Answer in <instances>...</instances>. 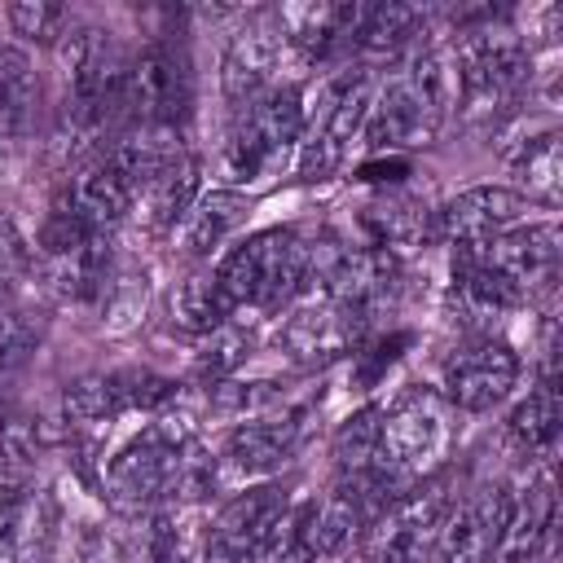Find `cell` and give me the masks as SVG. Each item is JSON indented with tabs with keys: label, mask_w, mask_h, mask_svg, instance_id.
<instances>
[{
	"label": "cell",
	"mask_w": 563,
	"mask_h": 563,
	"mask_svg": "<svg viewBox=\"0 0 563 563\" xmlns=\"http://www.w3.org/2000/svg\"><path fill=\"white\" fill-rule=\"evenodd\" d=\"M449 101H453V70L449 57L435 48L413 53L387 84L383 92L369 101L365 128L361 136L374 150H413V145H431L449 119Z\"/></svg>",
	"instance_id": "1"
},
{
	"label": "cell",
	"mask_w": 563,
	"mask_h": 563,
	"mask_svg": "<svg viewBox=\"0 0 563 563\" xmlns=\"http://www.w3.org/2000/svg\"><path fill=\"white\" fill-rule=\"evenodd\" d=\"M233 312H277L308 286V238L299 229H260L211 268Z\"/></svg>",
	"instance_id": "2"
},
{
	"label": "cell",
	"mask_w": 563,
	"mask_h": 563,
	"mask_svg": "<svg viewBox=\"0 0 563 563\" xmlns=\"http://www.w3.org/2000/svg\"><path fill=\"white\" fill-rule=\"evenodd\" d=\"M303 92L295 84H277L264 97L233 110V128L224 141V176L229 185L268 180L303 136Z\"/></svg>",
	"instance_id": "3"
},
{
	"label": "cell",
	"mask_w": 563,
	"mask_h": 563,
	"mask_svg": "<svg viewBox=\"0 0 563 563\" xmlns=\"http://www.w3.org/2000/svg\"><path fill=\"white\" fill-rule=\"evenodd\" d=\"M66 62V114L70 128L84 136H97L123 114V92H128V70L132 57L128 48L101 31V26H79L62 44Z\"/></svg>",
	"instance_id": "4"
},
{
	"label": "cell",
	"mask_w": 563,
	"mask_h": 563,
	"mask_svg": "<svg viewBox=\"0 0 563 563\" xmlns=\"http://www.w3.org/2000/svg\"><path fill=\"white\" fill-rule=\"evenodd\" d=\"M453 97L471 119H488L506 110L528 84V44L506 26H462L453 57Z\"/></svg>",
	"instance_id": "5"
},
{
	"label": "cell",
	"mask_w": 563,
	"mask_h": 563,
	"mask_svg": "<svg viewBox=\"0 0 563 563\" xmlns=\"http://www.w3.org/2000/svg\"><path fill=\"white\" fill-rule=\"evenodd\" d=\"M444 409L449 400L431 387H409L387 409H378V471L391 484L413 488L418 479H427L449 444Z\"/></svg>",
	"instance_id": "6"
},
{
	"label": "cell",
	"mask_w": 563,
	"mask_h": 563,
	"mask_svg": "<svg viewBox=\"0 0 563 563\" xmlns=\"http://www.w3.org/2000/svg\"><path fill=\"white\" fill-rule=\"evenodd\" d=\"M194 110V70L185 44L154 40L132 57L128 92H123V119L128 128H158L180 132Z\"/></svg>",
	"instance_id": "7"
},
{
	"label": "cell",
	"mask_w": 563,
	"mask_h": 563,
	"mask_svg": "<svg viewBox=\"0 0 563 563\" xmlns=\"http://www.w3.org/2000/svg\"><path fill=\"white\" fill-rule=\"evenodd\" d=\"M303 440V418L299 413H255L246 422H238L220 453L211 457V479L216 488H251V484H268L273 475H282V466L299 453Z\"/></svg>",
	"instance_id": "8"
},
{
	"label": "cell",
	"mask_w": 563,
	"mask_h": 563,
	"mask_svg": "<svg viewBox=\"0 0 563 563\" xmlns=\"http://www.w3.org/2000/svg\"><path fill=\"white\" fill-rule=\"evenodd\" d=\"M167 400H176V383L150 369H110V374H84L66 383L62 418L70 431H92V427L119 422L123 413H158Z\"/></svg>",
	"instance_id": "9"
},
{
	"label": "cell",
	"mask_w": 563,
	"mask_h": 563,
	"mask_svg": "<svg viewBox=\"0 0 563 563\" xmlns=\"http://www.w3.org/2000/svg\"><path fill=\"white\" fill-rule=\"evenodd\" d=\"M369 101H374L369 75H343L339 84H330L325 106L312 119H303V136H299V176L303 180H330L347 163L352 141L365 128Z\"/></svg>",
	"instance_id": "10"
},
{
	"label": "cell",
	"mask_w": 563,
	"mask_h": 563,
	"mask_svg": "<svg viewBox=\"0 0 563 563\" xmlns=\"http://www.w3.org/2000/svg\"><path fill=\"white\" fill-rule=\"evenodd\" d=\"M515 383H519V356L506 339L493 334H475L457 343L440 369V387H444L440 396L462 413H488L510 396Z\"/></svg>",
	"instance_id": "11"
},
{
	"label": "cell",
	"mask_w": 563,
	"mask_h": 563,
	"mask_svg": "<svg viewBox=\"0 0 563 563\" xmlns=\"http://www.w3.org/2000/svg\"><path fill=\"white\" fill-rule=\"evenodd\" d=\"M286 510H290V488L277 479L238 488L202 537V563H251V554L273 537Z\"/></svg>",
	"instance_id": "12"
},
{
	"label": "cell",
	"mask_w": 563,
	"mask_h": 563,
	"mask_svg": "<svg viewBox=\"0 0 563 563\" xmlns=\"http://www.w3.org/2000/svg\"><path fill=\"white\" fill-rule=\"evenodd\" d=\"M365 334H369V321H365V317H356L352 308H343V303H334V299H325V295H308V299L286 317V325L277 330V347H282L295 365L321 369V365H330V361L356 352V347L365 343Z\"/></svg>",
	"instance_id": "13"
},
{
	"label": "cell",
	"mask_w": 563,
	"mask_h": 563,
	"mask_svg": "<svg viewBox=\"0 0 563 563\" xmlns=\"http://www.w3.org/2000/svg\"><path fill=\"white\" fill-rule=\"evenodd\" d=\"M290 44L282 35V22L277 13H264V18H251L224 48V62H220V84H224V101L233 110H242L246 101L264 97L268 88L282 84V62H286Z\"/></svg>",
	"instance_id": "14"
},
{
	"label": "cell",
	"mask_w": 563,
	"mask_h": 563,
	"mask_svg": "<svg viewBox=\"0 0 563 563\" xmlns=\"http://www.w3.org/2000/svg\"><path fill=\"white\" fill-rule=\"evenodd\" d=\"M528 198L506 185H471L435 211V238L453 246H484L519 224H528Z\"/></svg>",
	"instance_id": "15"
},
{
	"label": "cell",
	"mask_w": 563,
	"mask_h": 563,
	"mask_svg": "<svg viewBox=\"0 0 563 563\" xmlns=\"http://www.w3.org/2000/svg\"><path fill=\"white\" fill-rule=\"evenodd\" d=\"M136 202V185L132 176L106 154V145L70 176V185L57 194V207L70 211L79 224L97 229V233H114V224L123 216H132Z\"/></svg>",
	"instance_id": "16"
},
{
	"label": "cell",
	"mask_w": 563,
	"mask_h": 563,
	"mask_svg": "<svg viewBox=\"0 0 563 563\" xmlns=\"http://www.w3.org/2000/svg\"><path fill=\"white\" fill-rule=\"evenodd\" d=\"M523 299L537 290V286H550L554 273H559V224L554 220H537V224H519L484 246H475Z\"/></svg>",
	"instance_id": "17"
},
{
	"label": "cell",
	"mask_w": 563,
	"mask_h": 563,
	"mask_svg": "<svg viewBox=\"0 0 563 563\" xmlns=\"http://www.w3.org/2000/svg\"><path fill=\"white\" fill-rule=\"evenodd\" d=\"M361 13L365 4H290V9H277V22H282L286 44L299 57L325 62V57L352 53Z\"/></svg>",
	"instance_id": "18"
},
{
	"label": "cell",
	"mask_w": 563,
	"mask_h": 563,
	"mask_svg": "<svg viewBox=\"0 0 563 563\" xmlns=\"http://www.w3.org/2000/svg\"><path fill=\"white\" fill-rule=\"evenodd\" d=\"M510 510V488L488 484L466 501H453L444 523V563H488Z\"/></svg>",
	"instance_id": "19"
},
{
	"label": "cell",
	"mask_w": 563,
	"mask_h": 563,
	"mask_svg": "<svg viewBox=\"0 0 563 563\" xmlns=\"http://www.w3.org/2000/svg\"><path fill=\"white\" fill-rule=\"evenodd\" d=\"M550 523H554V488L545 475H537L528 479V488L510 493V510L488 563H537L550 537Z\"/></svg>",
	"instance_id": "20"
},
{
	"label": "cell",
	"mask_w": 563,
	"mask_h": 563,
	"mask_svg": "<svg viewBox=\"0 0 563 563\" xmlns=\"http://www.w3.org/2000/svg\"><path fill=\"white\" fill-rule=\"evenodd\" d=\"M198 198V158L189 150H176L141 189H136V202L132 211L145 220V229L163 233V229H176L180 216L194 207Z\"/></svg>",
	"instance_id": "21"
},
{
	"label": "cell",
	"mask_w": 563,
	"mask_h": 563,
	"mask_svg": "<svg viewBox=\"0 0 563 563\" xmlns=\"http://www.w3.org/2000/svg\"><path fill=\"white\" fill-rule=\"evenodd\" d=\"M246 220V198L238 189H207L194 198V207L180 216L176 224V246L189 260H207L216 255Z\"/></svg>",
	"instance_id": "22"
},
{
	"label": "cell",
	"mask_w": 563,
	"mask_h": 563,
	"mask_svg": "<svg viewBox=\"0 0 563 563\" xmlns=\"http://www.w3.org/2000/svg\"><path fill=\"white\" fill-rule=\"evenodd\" d=\"M365 229H369V246L400 255L435 233V211H427L409 194H378L365 207Z\"/></svg>",
	"instance_id": "23"
},
{
	"label": "cell",
	"mask_w": 563,
	"mask_h": 563,
	"mask_svg": "<svg viewBox=\"0 0 563 563\" xmlns=\"http://www.w3.org/2000/svg\"><path fill=\"white\" fill-rule=\"evenodd\" d=\"M453 295L475 317H497V312L528 303L475 246H453Z\"/></svg>",
	"instance_id": "24"
},
{
	"label": "cell",
	"mask_w": 563,
	"mask_h": 563,
	"mask_svg": "<svg viewBox=\"0 0 563 563\" xmlns=\"http://www.w3.org/2000/svg\"><path fill=\"white\" fill-rule=\"evenodd\" d=\"M35 475V431L22 418L0 422V537L18 523L22 506L31 501Z\"/></svg>",
	"instance_id": "25"
},
{
	"label": "cell",
	"mask_w": 563,
	"mask_h": 563,
	"mask_svg": "<svg viewBox=\"0 0 563 563\" xmlns=\"http://www.w3.org/2000/svg\"><path fill=\"white\" fill-rule=\"evenodd\" d=\"M427 26V9L418 4H365L352 53L369 62H396Z\"/></svg>",
	"instance_id": "26"
},
{
	"label": "cell",
	"mask_w": 563,
	"mask_h": 563,
	"mask_svg": "<svg viewBox=\"0 0 563 563\" xmlns=\"http://www.w3.org/2000/svg\"><path fill=\"white\" fill-rule=\"evenodd\" d=\"M167 308H172V321H176L185 334H198V339H207V334H216L220 325L233 321V303L224 299V290H220V282H216L211 268L185 273V277L172 286Z\"/></svg>",
	"instance_id": "27"
},
{
	"label": "cell",
	"mask_w": 563,
	"mask_h": 563,
	"mask_svg": "<svg viewBox=\"0 0 563 563\" xmlns=\"http://www.w3.org/2000/svg\"><path fill=\"white\" fill-rule=\"evenodd\" d=\"M515 163V176H519V194L528 202H559V132L545 128L537 136H523L519 150L510 154Z\"/></svg>",
	"instance_id": "28"
},
{
	"label": "cell",
	"mask_w": 563,
	"mask_h": 563,
	"mask_svg": "<svg viewBox=\"0 0 563 563\" xmlns=\"http://www.w3.org/2000/svg\"><path fill=\"white\" fill-rule=\"evenodd\" d=\"M510 435L532 449V453H545L554 440H559V387L550 374H541V383L528 391L523 405H515L510 413Z\"/></svg>",
	"instance_id": "29"
},
{
	"label": "cell",
	"mask_w": 563,
	"mask_h": 563,
	"mask_svg": "<svg viewBox=\"0 0 563 563\" xmlns=\"http://www.w3.org/2000/svg\"><path fill=\"white\" fill-rule=\"evenodd\" d=\"M334 466L339 475H383L378 471V405L356 409L334 431Z\"/></svg>",
	"instance_id": "30"
},
{
	"label": "cell",
	"mask_w": 563,
	"mask_h": 563,
	"mask_svg": "<svg viewBox=\"0 0 563 563\" xmlns=\"http://www.w3.org/2000/svg\"><path fill=\"white\" fill-rule=\"evenodd\" d=\"M207 339H211V347H207L202 361H198V378L216 387V383H224V378L251 356V334H242V330L229 321V325H220V330L207 334Z\"/></svg>",
	"instance_id": "31"
},
{
	"label": "cell",
	"mask_w": 563,
	"mask_h": 563,
	"mask_svg": "<svg viewBox=\"0 0 563 563\" xmlns=\"http://www.w3.org/2000/svg\"><path fill=\"white\" fill-rule=\"evenodd\" d=\"M40 343V325L22 312V308H9L0 303V378H9Z\"/></svg>",
	"instance_id": "32"
},
{
	"label": "cell",
	"mask_w": 563,
	"mask_h": 563,
	"mask_svg": "<svg viewBox=\"0 0 563 563\" xmlns=\"http://www.w3.org/2000/svg\"><path fill=\"white\" fill-rule=\"evenodd\" d=\"M4 18H9V26L18 35L40 40V44H53L66 31V22H70V13L62 4H44V0H18V4L4 9Z\"/></svg>",
	"instance_id": "33"
},
{
	"label": "cell",
	"mask_w": 563,
	"mask_h": 563,
	"mask_svg": "<svg viewBox=\"0 0 563 563\" xmlns=\"http://www.w3.org/2000/svg\"><path fill=\"white\" fill-rule=\"evenodd\" d=\"M35 79H31V62L22 48L0 44V110H18L31 97Z\"/></svg>",
	"instance_id": "34"
},
{
	"label": "cell",
	"mask_w": 563,
	"mask_h": 563,
	"mask_svg": "<svg viewBox=\"0 0 563 563\" xmlns=\"http://www.w3.org/2000/svg\"><path fill=\"white\" fill-rule=\"evenodd\" d=\"M145 563H194V559L185 554V545L176 541V532L163 523V528H154V541H150V559Z\"/></svg>",
	"instance_id": "35"
},
{
	"label": "cell",
	"mask_w": 563,
	"mask_h": 563,
	"mask_svg": "<svg viewBox=\"0 0 563 563\" xmlns=\"http://www.w3.org/2000/svg\"><path fill=\"white\" fill-rule=\"evenodd\" d=\"M0 422H4V409H0Z\"/></svg>",
	"instance_id": "36"
}]
</instances>
